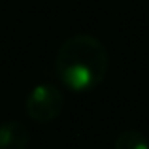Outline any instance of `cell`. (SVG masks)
<instances>
[{
	"label": "cell",
	"instance_id": "obj_1",
	"mask_svg": "<svg viewBox=\"0 0 149 149\" xmlns=\"http://www.w3.org/2000/svg\"><path fill=\"white\" fill-rule=\"evenodd\" d=\"M109 53L98 38L74 34L62 42L55 58V72L61 83L74 93H87L104 81Z\"/></svg>",
	"mask_w": 149,
	"mask_h": 149
},
{
	"label": "cell",
	"instance_id": "obj_2",
	"mask_svg": "<svg viewBox=\"0 0 149 149\" xmlns=\"http://www.w3.org/2000/svg\"><path fill=\"white\" fill-rule=\"evenodd\" d=\"M64 95L51 83H40L29 93L25 102V111L36 123H51L62 113Z\"/></svg>",
	"mask_w": 149,
	"mask_h": 149
},
{
	"label": "cell",
	"instance_id": "obj_3",
	"mask_svg": "<svg viewBox=\"0 0 149 149\" xmlns=\"http://www.w3.org/2000/svg\"><path fill=\"white\" fill-rule=\"evenodd\" d=\"M29 128L21 121H6L0 125V149H26Z\"/></svg>",
	"mask_w": 149,
	"mask_h": 149
},
{
	"label": "cell",
	"instance_id": "obj_4",
	"mask_svg": "<svg viewBox=\"0 0 149 149\" xmlns=\"http://www.w3.org/2000/svg\"><path fill=\"white\" fill-rule=\"evenodd\" d=\"M113 149H149V140L140 130H125L117 136Z\"/></svg>",
	"mask_w": 149,
	"mask_h": 149
}]
</instances>
